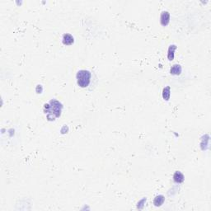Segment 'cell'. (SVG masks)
Segmentation results:
<instances>
[{
  "label": "cell",
  "instance_id": "8992f818",
  "mask_svg": "<svg viewBox=\"0 0 211 211\" xmlns=\"http://www.w3.org/2000/svg\"><path fill=\"white\" fill-rule=\"evenodd\" d=\"M164 201H165V197L163 196V195H159V196H157L154 198V205L155 206L159 207L161 206L164 203Z\"/></svg>",
  "mask_w": 211,
  "mask_h": 211
},
{
  "label": "cell",
  "instance_id": "6da1fadb",
  "mask_svg": "<svg viewBox=\"0 0 211 211\" xmlns=\"http://www.w3.org/2000/svg\"><path fill=\"white\" fill-rule=\"evenodd\" d=\"M77 83L81 87H87L91 81V73L88 70H79L77 73Z\"/></svg>",
  "mask_w": 211,
  "mask_h": 211
},
{
  "label": "cell",
  "instance_id": "5b68a950",
  "mask_svg": "<svg viewBox=\"0 0 211 211\" xmlns=\"http://www.w3.org/2000/svg\"><path fill=\"white\" fill-rule=\"evenodd\" d=\"M182 68L180 64H174L173 67L171 68L170 73L173 75H180L182 73Z\"/></svg>",
  "mask_w": 211,
  "mask_h": 211
},
{
  "label": "cell",
  "instance_id": "7a4b0ae2",
  "mask_svg": "<svg viewBox=\"0 0 211 211\" xmlns=\"http://www.w3.org/2000/svg\"><path fill=\"white\" fill-rule=\"evenodd\" d=\"M170 22V13L167 12V11H163L161 13V17H160V22L163 25V27L167 26Z\"/></svg>",
  "mask_w": 211,
  "mask_h": 211
},
{
  "label": "cell",
  "instance_id": "ba28073f",
  "mask_svg": "<svg viewBox=\"0 0 211 211\" xmlns=\"http://www.w3.org/2000/svg\"><path fill=\"white\" fill-rule=\"evenodd\" d=\"M163 97L165 101H168L170 98V87H166L163 88Z\"/></svg>",
  "mask_w": 211,
  "mask_h": 211
},
{
  "label": "cell",
  "instance_id": "3957f363",
  "mask_svg": "<svg viewBox=\"0 0 211 211\" xmlns=\"http://www.w3.org/2000/svg\"><path fill=\"white\" fill-rule=\"evenodd\" d=\"M74 42V38L72 35L70 34H64L63 36V44L66 45H72Z\"/></svg>",
  "mask_w": 211,
  "mask_h": 211
},
{
  "label": "cell",
  "instance_id": "277c9868",
  "mask_svg": "<svg viewBox=\"0 0 211 211\" xmlns=\"http://www.w3.org/2000/svg\"><path fill=\"white\" fill-rule=\"evenodd\" d=\"M173 180H174L175 182L182 183L184 182L185 177H184V175L181 172H178L177 171V172H176V173H174V175H173Z\"/></svg>",
  "mask_w": 211,
  "mask_h": 211
},
{
  "label": "cell",
  "instance_id": "52a82bcc",
  "mask_svg": "<svg viewBox=\"0 0 211 211\" xmlns=\"http://www.w3.org/2000/svg\"><path fill=\"white\" fill-rule=\"evenodd\" d=\"M177 45H171L168 48V58L169 60H173L174 59V52L177 50Z\"/></svg>",
  "mask_w": 211,
  "mask_h": 211
}]
</instances>
